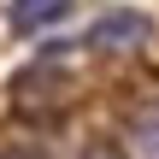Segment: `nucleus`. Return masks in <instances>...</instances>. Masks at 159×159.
Segmentation results:
<instances>
[{
  "instance_id": "nucleus-2",
  "label": "nucleus",
  "mask_w": 159,
  "mask_h": 159,
  "mask_svg": "<svg viewBox=\"0 0 159 159\" xmlns=\"http://www.w3.org/2000/svg\"><path fill=\"white\" fill-rule=\"evenodd\" d=\"M65 12H71V0H12V12H6V18H12V30H18V35H35L41 24H59Z\"/></svg>"
},
{
  "instance_id": "nucleus-5",
  "label": "nucleus",
  "mask_w": 159,
  "mask_h": 159,
  "mask_svg": "<svg viewBox=\"0 0 159 159\" xmlns=\"http://www.w3.org/2000/svg\"><path fill=\"white\" fill-rule=\"evenodd\" d=\"M6 159H35V153H30V148H12V153H6Z\"/></svg>"
},
{
  "instance_id": "nucleus-3",
  "label": "nucleus",
  "mask_w": 159,
  "mask_h": 159,
  "mask_svg": "<svg viewBox=\"0 0 159 159\" xmlns=\"http://www.w3.org/2000/svg\"><path fill=\"white\" fill-rule=\"evenodd\" d=\"M130 142H136V159H159V106H142L130 118Z\"/></svg>"
},
{
  "instance_id": "nucleus-4",
  "label": "nucleus",
  "mask_w": 159,
  "mask_h": 159,
  "mask_svg": "<svg viewBox=\"0 0 159 159\" xmlns=\"http://www.w3.org/2000/svg\"><path fill=\"white\" fill-rule=\"evenodd\" d=\"M83 159H130V148H124V142H89Z\"/></svg>"
},
{
  "instance_id": "nucleus-1",
  "label": "nucleus",
  "mask_w": 159,
  "mask_h": 159,
  "mask_svg": "<svg viewBox=\"0 0 159 159\" xmlns=\"http://www.w3.org/2000/svg\"><path fill=\"white\" fill-rule=\"evenodd\" d=\"M148 41H153V18L130 12V6H112L89 24V47H100V53H130V47H148Z\"/></svg>"
}]
</instances>
